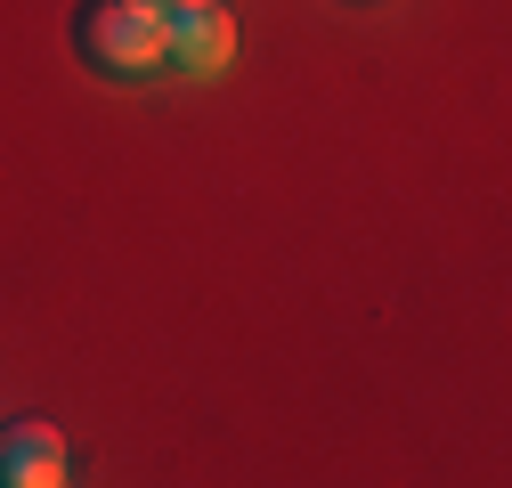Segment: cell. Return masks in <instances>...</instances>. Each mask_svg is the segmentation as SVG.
I'll use <instances>...</instances> for the list:
<instances>
[{"label":"cell","instance_id":"obj_3","mask_svg":"<svg viewBox=\"0 0 512 488\" xmlns=\"http://www.w3.org/2000/svg\"><path fill=\"white\" fill-rule=\"evenodd\" d=\"M66 480H74V456L49 415H17L0 432V488H66Z\"/></svg>","mask_w":512,"mask_h":488},{"label":"cell","instance_id":"obj_4","mask_svg":"<svg viewBox=\"0 0 512 488\" xmlns=\"http://www.w3.org/2000/svg\"><path fill=\"white\" fill-rule=\"evenodd\" d=\"M155 9H163V17H179V9H204V0H155Z\"/></svg>","mask_w":512,"mask_h":488},{"label":"cell","instance_id":"obj_2","mask_svg":"<svg viewBox=\"0 0 512 488\" xmlns=\"http://www.w3.org/2000/svg\"><path fill=\"white\" fill-rule=\"evenodd\" d=\"M228 57H236V17L220 9V0H204V9H179V17H163V74L212 82V74H228Z\"/></svg>","mask_w":512,"mask_h":488},{"label":"cell","instance_id":"obj_1","mask_svg":"<svg viewBox=\"0 0 512 488\" xmlns=\"http://www.w3.org/2000/svg\"><path fill=\"white\" fill-rule=\"evenodd\" d=\"M74 57L98 82L163 74V9L155 0H82L74 9Z\"/></svg>","mask_w":512,"mask_h":488}]
</instances>
